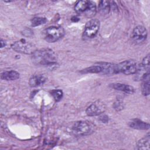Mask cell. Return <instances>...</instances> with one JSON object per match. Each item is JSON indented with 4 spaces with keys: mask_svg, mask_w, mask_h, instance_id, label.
Listing matches in <instances>:
<instances>
[{
    "mask_svg": "<svg viewBox=\"0 0 150 150\" xmlns=\"http://www.w3.org/2000/svg\"><path fill=\"white\" fill-rule=\"evenodd\" d=\"M19 73L15 70L5 71L1 74V78L5 80H15L19 78Z\"/></svg>",
    "mask_w": 150,
    "mask_h": 150,
    "instance_id": "7c38bea8",
    "label": "cell"
},
{
    "mask_svg": "<svg viewBox=\"0 0 150 150\" xmlns=\"http://www.w3.org/2000/svg\"><path fill=\"white\" fill-rule=\"evenodd\" d=\"M148 32L146 28L143 26H136L131 33V39L135 44L141 45L146 40Z\"/></svg>",
    "mask_w": 150,
    "mask_h": 150,
    "instance_id": "52a82bcc",
    "label": "cell"
},
{
    "mask_svg": "<svg viewBox=\"0 0 150 150\" xmlns=\"http://www.w3.org/2000/svg\"><path fill=\"white\" fill-rule=\"evenodd\" d=\"M88 4V1H79L74 6V10L79 13H83L86 10Z\"/></svg>",
    "mask_w": 150,
    "mask_h": 150,
    "instance_id": "e0dca14e",
    "label": "cell"
},
{
    "mask_svg": "<svg viewBox=\"0 0 150 150\" xmlns=\"http://www.w3.org/2000/svg\"><path fill=\"white\" fill-rule=\"evenodd\" d=\"M65 33L64 29L60 26H52L43 32V38L48 42L53 43L60 39Z\"/></svg>",
    "mask_w": 150,
    "mask_h": 150,
    "instance_id": "3957f363",
    "label": "cell"
},
{
    "mask_svg": "<svg viewBox=\"0 0 150 150\" xmlns=\"http://www.w3.org/2000/svg\"><path fill=\"white\" fill-rule=\"evenodd\" d=\"M141 80L142 81V93L144 96H148L149 94V73L146 74Z\"/></svg>",
    "mask_w": 150,
    "mask_h": 150,
    "instance_id": "9a60e30c",
    "label": "cell"
},
{
    "mask_svg": "<svg viewBox=\"0 0 150 150\" xmlns=\"http://www.w3.org/2000/svg\"><path fill=\"white\" fill-rule=\"evenodd\" d=\"M46 81V77L43 74H34L29 80V84L30 87H35L40 86Z\"/></svg>",
    "mask_w": 150,
    "mask_h": 150,
    "instance_id": "9c48e42d",
    "label": "cell"
},
{
    "mask_svg": "<svg viewBox=\"0 0 150 150\" xmlns=\"http://www.w3.org/2000/svg\"><path fill=\"white\" fill-rule=\"evenodd\" d=\"M96 129V125L87 121H76L71 128L72 133L76 136H85L91 134Z\"/></svg>",
    "mask_w": 150,
    "mask_h": 150,
    "instance_id": "7a4b0ae2",
    "label": "cell"
},
{
    "mask_svg": "<svg viewBox=\"0 0 150 150\" xmlns=\"http://www.w3.org/2000/svg\"><path fill=\"white\" fill-rule=\"evenodd\" d=\"M100 25V21L97 19H92L88 21L84 28L83 38L90 39L94 38L99 30Z\"/></svg>",
    "mask_w": 150,
    "mask_h": 150,
    "instance_id": "5b68a950",
    "label": "cell"
},
{
    "mask_svg": "<svg viewBox=\"0 0 150 150\" xmlns=\"http://www.w3.org/2000/svg\"><path fill=\"white\" fill-rule=\"evenodd\" d=\"M4 42L5 41L3 40V39H1V47H4L5 45V44H4Z\"/></svg>",
    "mask_w": 150,
    "mask_h": 150,
    "instance_id": "ffe728a7",
    "label": "cell"
},
{
    "mask_svg": "<svg viewBox=\"0 0 150 150\" xmlns=\"http://www.w3.org/2000/svg\"><path fill=\"white\" fill-rule=\"evenodd\" d=\"M51 94L56 101H60L63 97V92L60 90H53L51 91Z\"/></svg>",
    "mask_w": 150,
    "mask_h": 150,
    "instance_id": "d6986e66",
    "label": "cell"
},
{
    "mask_svg": "<svg viewBox=\"0 0 150 150\" xmlns=\"http://www.w3.org/2000/svg\"><path fill=\"white\" fill-rule=\"evenodd\" d=\"M112 88H114L116 90L123 91L127 94H132L134 93L135 90L134 88L129 85L123 84V83H116L111 84Z\"/></svg>",
    "mask_w": 150,
    "mask_h": 150,
    "instance_id": "30bf717a",
    "label": "cell"
},
{
    "mask_svg": "<svg viewBox=\"0 0 150 150\" xmlns=\"http://www.w3.org/2000/svg\"><path fill=\"white\" fill-rule=\"evenodd\" d=\"M11 47L16 52L27 54H32L36 50V46L33 44L25 39H21L14 42L12 44Z\"/></svg>",
    "mask_w": 150,
    "mask_h": 150,
    "instance_id": "277c9868",
    "label": "cell"
},
{
    "mask_svg": "<svg viewBox=\"0 0 150 150\" xmlns=\"http://www.w3.org/2000/svg\"><path fill=\"white\" fill-rule=\"evenodd\" d=\"M32 62L37 66L53 65L57 62V55L53 50L49 48L36 50L31 54Z\"/></svg>",
    "mask_w": 150,
    "mask_h": 150,
    "instance_id": "6da1fadb",
    "label": "cell"
},
{
    "mask_svg": "<svg viewBox=\"0 0 150 150\" xmlns=\"http://www.w3.org/2000/svg\"><path fill=\"white\" fill-rule=\"evenodd\" d=\"M106 106L104 103L98 100L90 104L86 109V112L89 116H96L102 114L105 111Z\"/></svg>",
    "mask_w": 150,
    "mask_h": 150,
    "instance_id": "ba28073f",
    "label": "cell"
},
{
    "mask_svg": "<svg viewBox=\"0 0 150 150\" xmlns=\"http://www.w3.org/2000/svg\"><path fill=\"white\" fill-rule=\"evenodd\" d=\"M98 12L101 15L108 14L110 10V4L107 1H101L98 6Z\"/></svg>",
    "mask_w": 150,
    "mask_h": 150,
    "instance_id": "2e32d148",
    "label": "cell"
},
{
    "mask_svg": "<svg viewBox=\"0 0 150 150\" xmlns=\"http://www.w3.org/2000/svg\"><path fill=\"white\" fill-rule=\"evenodd\" d=\"M129 126L134 129L146 130L149 129V124L139 119H134L129 122Z\"/></svg>",
    "mask_w": 150,
    "mask_h": 150,
    "instance_id": "8fae6325",
    "label": "cell"
},
{
    "mask_svg": "<svg viewBox=\"0 0 150 150\" xmlns=\"http://www.w3.org/2000/svg\"><path fill=\"white\" fill-rule=\"evenodd\" d=\"M97 12V7L96 3L92 1H88V6L85 11V12L83 13L84 15L87 18H93Z\"/></svg>",
    "mask_w": 150,
    "mask_h": 150,
    "instance_id": "5bb4252c",
    "label": "cell"
},
{
    "mask_svg": "<svg viewBox=\"0 0 150 150\" xmlns=\"http://www.w3.org/2000/svg\"><path fill=\"white\" fill-rule=\"evenodd\" d=\"M47 22V19L43 17H35L31 20V26H37L45 24Z\"/></svg>",
    "mask_w": 150,
    "mask_h": 150,
    "instance_id": "ac0fdd59",
    "label": "cell"
},
{
    "mask_svg": "<svg viewBox=\"0 0 150 150\" xmlns=\"http://www.w3.org/2000/svg\"><path fill=\"white\" fill-rule=\"evenodd\" d=\"M150 145V137L149 133L145 135L144 137L139 139L137 144V149H149Z\"/></svg>",
    "mask_w": 150,
    "mask_h": 150,
    "instance_id": "4fadbf2b",
    "label": "cell"
},
{
    "mask_svg": "<svg viewBox=\"0 0 150 150\" xmlns=\"http://www.w3.org/2000/svg\"><path fill=\"white\" fill-rule=\"evenodd\" d=\"M137 63L134 60H127L117 64V73H122L129 75L135 74L137 70Z\"/></svg>",
    "mask_w": 150,
    "mask_h": 150,
    "instance_id": "8992f818",
    "label": "cell"
}]
</instances>
